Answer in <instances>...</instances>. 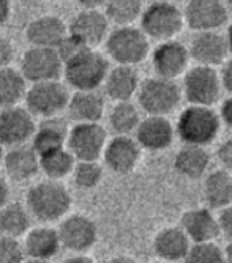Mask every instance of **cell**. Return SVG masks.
<instances>
[{"label":"cell","mask_w":232,"mask_h":263,"mask_svg":"<svg viewBox=\"0 0 232 263\" xmlns=\"http://www.w3.org/2000/svg\"><path fill=\"white\" fill-rule=\"evenodd\" d=\"M72 205V193L56 180H46L33 184L26 196L27 210L43 224L62 221L68 216Z\"/></svg>","instance_id":"1"},{"label":"cell","mask_w":232,"mask_h":263,"mask_svg":"<svg viewBox=\"0 0 232 263\" xmlns=\"http://www.w3.org/2000/svg\"><path fill=\"white\" fill-rule=\"evenodd\" d=\"M221 118L217 110L205 106H188L179 115L175 125L177 137L183 145L207 147L220 133Z\"/></svg>","instance_id":"2"},{"label":"cell","mask_w":232,"mask_h":263,"mask_svg":"<svg viewBox=\"0 0 232 263\" xmlns=\"http://www.w3.org/2000/svg\"><path fill=\"white\" fill-rule=\"evenodd\" d=\"M109 62L97 49H84L63 65L66 84L75 91L98 90L109 74Z\"/></svg>","instance_id":"3"},{"label":"cell","mask_w":232,"mask_h":263,"mask_svg":"<svg viewBox=\"0 0 232 263\" xmlns=\"http://www.w3.org/2000/svg\"><path fill=\"white\" fill-rule=\"evenodd\" d=\"M136 98L139 107L147 115L168 117L180 106L183 93L177 81L153 76L141 82Z\"/></svg>","instance_id":"4"},{"label":"cell","mask_w":232,"mask_h":263,"mask_svg":"<svg viewBox=\"0 0 232 263\" xmlns=\"http://www.w3.org/2000/svg\"><path fill=\"white\" fill-rule=\"evenodd\" d=\"M106 54L117 65L134 66L141 63L150 51L149 36L142 32L141 27L123 26L115 27L109 32L106 41Z\"/></svg>","instance_id":"5"},{"label":"cell","mask_w":232,"mask_h":263,"mask_svg":"<svg viewBox=\"0 0 232 263\" xmlns=\"http://www.w3.org/2000/svg\"><path fill=\"white\" fill-rule=\"evenodd\" d=\"M185 16L171 2H152L141 16L142 32L159 43L174 40L183 29Z\"/></svg>","instance_id":"6"},{"label":"cell","mask_w":232,"mask_h":263,"mask_svg":"<svg viewBox=\"0 0 232 263\" xmlns=\"http://www.w3.org/2000/svg\"><path fill=\"white\" fill-rule=\"evenodd\" d=\"M221 79L215 68L196 65L183 76L182 93L191 106L212 107L221 93Z\"/></svg>","instance_id":"7"},{"label":"cell","mask_w":232,"mask_h":263,"mask_svg":"<svg viewBox=\"0 0 232 263\" xmlns=\"http://www.w3.org/2000/svg\"><path fill=\"white\" fill-rule=\"evenodd\" d=\"M72 95L68 87L60 81H48L32 84L26 93V107L33 117L52 118L59 117L62 110H66Z\"/></svg>","instance_id":"8"},{"label":"cell","mask_w":232,"mask_h":263,"mask_svg":"<svg viewBox=\"0 0 232 263\" xmlns=\"http://www.w3.org/2000/svg\"><path fill=\"white\" fill-rule=\"evenodd\" d=\"M19 71L32 84L59 81L63 73V62L57 49L30 46L21 57Z\"/></svg>","instance_id":"9"},{"label":"cell","mask_w":232,"mask_h":263,"mask_svg":"<svg viewBox=\"0 0 232 263\" xmlns=\"http://www.w3.org/2000/svg\"><path fill=\"white\" fill-rule=\"evenodd\" d=\"M108 131L100 123H76L69 128L66 148L78 161H98L108 145Z\"/></svg>","instance_id":"10"},{"label":"cell","mask_w":232,"mask_h":263,"mask_svg":"<svg viewBox=\"0 0 232 263\" xmlns=\"http://www.w3.org/2000/svg\"><path fill=\"white\" fill-rule=\"evenodd\" d=\"M37 126L27 107L14 106L0 110V145L8 148L26 145L32 142Z\"/></svg>","instance_id":"11"},{"label":"cell","mask_w":232,"mask_h":263,"mask_svg":"<svg viewBox=\"0 0 232 263\" xmlns=\"http://www.w3.org/2000/svg\"><path fill=\"white\" fill-rule=\"evenodd\" d=\"M62 246L75 254H84L95 246L98 240V227L95 221L85 214H68L59 226Z\"/></svg>","instance_id":"12"},{"label":"cell","mask_w":232,"mask_h":263,"mask_svg":"<svg viewBox=\"0 0 232 263\" xmlns=\"http://www.w3.org/2000/svg\"><path fill=\"white\" fill-rule=\"evenodd\" d=\"M185 24L199 32H218L229 19V8L223 0H188L183 10Z\"/></svg>","instance_id":"13"},{"label":"cell","mask_w":232,"mask_h":263,"mask_svg":"<svg viewBox=\"0 0 232 263\" xmlns=\"http://www.w3.org/2000/svg\"><path fill=\"white\" fill-rule=\"evenodd\" d=\"M109 19L104 11L100 10H82L79 11L68 26L69 36H73L88 49L106 41L109 35Z\"/></svg>","instance_id":"14"},{"label":"cell","mask_w":232,"mask_h":263,"mask_svg":"<svg viewBox=\"0 0 232 263\" xmlns=\"http://www.w3.org/2000/svg\"><path fill=\"white\" fill-rule=\"evenodd\" d=\"M190 49L177 40L163 41L156 46L152 54V66L155 76L175 81L179 76H185L190 62Z\"/></svg>","instance_id":"15"},{"label":"cell","mask_w":232,"mask_h":263,"mask_svg":"<svg viewBox=\"0 0 232 263\" xmlns=\"http://www.w3.org/2000/svg\"><path fill=\"white\" fill-rule=\"evenodd\" d=\"M142 148L131 136H114L109 139L103 153L106 167L117 175H127L133 172L141 161Z\"/></svg>","instance_id":"16"},{"label":"cell","mask_w":232,"mask_h":263,"mask_svg":"<svg viewBox=\"0 0 232 263\" xmlns=\"http://www.w3.org/2000/svg\"><path fill=\"white\" fill-rule=\"evenodd\" d=\"M180 227L193 245L215 243L217 238L221 235L218 214H215L213 210L208 206H196L187 210L182 214Z\"/></svg>","instance_id":"17"},{"label":"cell","mask_w":232,"mask_h":263,"mask_svg":"<svg viewBox=\"0 0 232 263\" xmlns=\"http://www.w3.org/2000/svg\"><path fill=\"white\" fill-rule=\"evenodd\" d=\"M177 136L175 126L168 120V117L147 115L134 133V139L147 152H163L169 148Z\"/></svg>","instance_id":"18"},{"label":"cell","mask_w":232,"mask_h":263,"mask_svg":"<svg viewBox=\"0 0 232 263\" xmlns=\"http://www.w3.org/2000/svg\"><path fill=\"white\" fill-rule=\"evenodd\" d=\"M190 55L191 59L202 66L215 68L226 62L229 54L226 35L220 32H199L191 40L190 44Z\"/></svg>","instance_id":"19"},{"label":"cell","mask_w":232,"mask_h":263,"mask_svg":"<svg viewBox=\"0 0 232 263\" xmlns=\"http://www.w3.org/2000/svg\"><path fill=\"white\" fill-rule=\"evenodd\" d=\"M68 35V26L63 22V19L52 14L35 17L27 24L26 29L27 41L35 47L57 49Z\"/></svg>","instance_id":"20"},{"label":"cell","mask_w":232,"mask_h":263,"mask_svg":"<svg viewBox=\"0 0 232 263\" xmlns=\"http://www.w3.org/2000/svg\"><path fill=\"white\" fill-rule=\"evenodd\" d=\"M191 246V240L180 226H169L161 229L153 238V252L158 260L165 261H183Z\"/></svg>","instance_id":"21"},{"label":"cell","mask_w":232,"mask_h":263,"mask_svg":"<svg viewBox=\"0 0 232 263\" xmlns=\"http://www.w3.org/2000/svg\"><path fill=\"white\" fill-rule=\"evenodd\" d=\"M141 82L142 81L139 79L134 66L117 65L111 68L103 87L108 98H111L115 103H123L136 97L139 87H141Z\"/></svg>","instance_id":"22"},{"label":"cell","mask_w":232,"mask_h":263,"mask_svg":"<svg viewBox=\"0 0 232 263\" xmlns=\"http://www.w3.org/2000/svg\"><path fill=\"white\" fill-rule=\"evenodd\" d=\"M4 169L14 181H27L33 178L40 169V155L32 147V143L13 147L5 153Z\"/></svg>","instance_id":"23"},{"label":"cell","mask_w":232,"mask_h":263,"mask_svg":"<svg viewBox=\"0 0 232 263\" xmlns=\"http://www.w3.org/2000/svg\"><path fill=\"white\" fill-rule=\"evenodd\" d=\"M66 110L75 123H100L106 110L104 97L98 90L75 91Z\"/></svg>","instance_id":"24"},{"label":"cell","mask_w":232,"mask_h":263,"mask_svg":"<svg viewBox=\"0 0 232 263\" xmlns=\"http://www.w3.org/2000/svg\"><path fill=\"white\" fill-rule=\"evenodd\" d=\"M22 245H24L27 258L38 260H51L62 248L59 230L48 224L32 227L24 236V243Z\"/></svg>","instance_id":"25"},{"label":"cell","mask_w":232,"mask_h":263,"mask_svg":"<svg viewBox=\"0 0 232 263\" xmlns=\"http://www.w3.org/2000/svg\"><path fill=\"white\" fill-rule=\"evenodd\" d=\"M202 199L205 206L220 211L232 203V174L224 169L208 172L202 183Z\"/></svg>","instance_id":"26"},{"label":"cell","mask_w":232,"mask_h":263,"mask_svg":"<svg viewBox=\"0 0 232 263\" xmlns=\"http://www.w3.org/2000/svg\"><path fill=\"white\" fill-rule=\"evenodd\" d=\"M69 128L66 122L60 117L44 118V120L37 126V131L32 137V147L41 156L44 153H49L59 148L66 147Z\"/></svg>","instance_id":"27"},{"label":"cell","mask_w":232,"mask_h":263,"mask_svg":"<svg viewBox=\"0 0 232 263\" xmlns=\"http://www.w3.org/2000/svg\"><path fill=\"white\" fill-rule=\"evenodd\" d=\"M208 167H210V155L205 147L183 145L174 156V169L179 175L188 180L204 178Z\"/></svg>","instance_id":"28"},{"label":"cell","mask_w":232,"mask_h":263,"mask_svg":"<svg viewBox=\"0 0 232 263\" xmlns=\"http://www.w3.org/2000/svg\"><path fill=\"white\" fill-rule=\"evenodd\" d=\"M32 214L21 203H7L0 210V233L10 238L26 236L32 229Z\"/></svg>","instance_id":"29"},{"label":"cell","mask_w":232,"mask_h":263,"mask_svg":"<svg viewBox=\"0 0 232 263\" xmlns=\"http://www.w3.org/2000/svg\"><path fill=\"white\" fill-rule=\"evenodd\" d=\"M21 71L8 66L0 68V110L19 106V101L26 98L27 85Z\"/></svg>","instance_id":"30"},{"label":"cell","mask_w":232,"mask_h":263,"mask_svg":"<svg viewBox=\"0 0 232 263\" xmlns=\"http://www.w3.org/2000/svg\"><path fill=\"white\" fill-rule=\"evenodd\" d=\"M78 159L73 156L66 147L44 153L40 156V169L41 172L48 177V180L60 181L62 178L72 175Z\"/></svg>","instance_id":"31"},{"label":"cell","mask_w":232,"mask_h":263,"mask_svg":"<svg viewBox=\"0 0 232 263\" xmlns=\"http://www.w3.org/2000/svg\"><path fill=\"white\" fill-rule=\"evenodd\" d=\"M108 122L115 136H131L141 125L139 109L131 101L115 103L108 115Z\"/></svg>","instance_id":"32"},{"label":"cell","mask_w":232,"mask_h":263,"mask_svg":"<svg viewBox=\"0 0 232 263\" xmlns=\"http://www.w3.org/2000/svg\"><path fill=\"white\" fill-rule=\"evenodd\" d=\"M144 10L142 0H108L104 14L109 22L115 24L117 27H123L133 26V22L141 19Z\"/></svg>","instance_id":"33"},{"label":"cell","mask_w":232,"mask_h":263,"mask_svg":"<svg viewBox=\"0 0 232 263\" xmlns=\"http://www.w3.org/2000/svg\"><path fill=\"white\" fill-rule=\"evenodd\" d=\"M73 183L81 191H92L103 181V165L98 161H78L73 171Z\"/></svg>","instance_id":"34"},{"label":"cell","mask_w":232,"mask_h":263,"mask_svg":"<svg viewBox=\"0 0 232 263\" xmlns=\"http://www.w3.org/2000/svg\"><path fill=\"white\" fill-rule=\"evenodd\" d=\"M183 263H227L224 257V249L217 243L193 245Z\"/></svg>","instance_id":"35"},{"label":"cell","mask_w":232,"mask_h":263,"mask_svg":"<svg viewBox=\"0 0 232 263\" xmlns=\"http://www.w3.org/2000/svg\"><path fill=\"white\" fill-rule=\"evenodd\" d=\"M26 251L17 238L0 235V263H24Z\"/></svg>","instance_id":"36"},{"label":"cell","mask_w":232,"mask_h":263,"mask_svg":"<svg viewBox=\"0 0 232 263\" xmlns=\"http://www.w3.org/2000/svg\"><path fill=\"white\" fill-rule=\"evenodd\" d=\"M217 159L221 165V169L232 174V137L220 143V147L217 150Z\"/></svg>","instance_id":"37"},{"label":"cell","mask_w":232,"mask_h":263,"mask_svg":"<svg viewBox=\"0 0 232 263\" xmlns=\"http://www.w3.org/2000/svg\"><path fill=\"white\" fill-rule=\"evenodd\" d=\"M13 59H14L13 43L7 36L0 35V68H8L11 65Z\"/></svg>","instance_id":"38"},{"label":"cell","mask_w":232,"mask_h":263,"mask_svg":"<svg viewBox=\"0 0 232 263\" xmlns=\"http://www.w3.org/2000/svg\"><path fill=\"white\" fill-rule=\"evenodd\" d=\"M218 224L221 235L232 240V203L218 211Z\"/></svg>","instance_id":"39"},{"label":"cell","mask_w":232,"mask_h":263,"mask_svg":"<svg viewBox=\"0 0 232 263\" xmlns=\"http://www.w3.org/2000/svg\"><path fill=\"white\" fill-rule=\"evenodd\" d=\"M220 79H221L223 88L232 95V59H229L223 63L221 71H220Z\"/></svg>","instance_id":"40"},{"label":"cell","mask_w":232,"mask_h":263,"mask_svg":"<svg viewBox=\"0 0 232 263\" xmlns=\"http://www.w3.org/2000/svg\"><path fill=\"white\" fill-rule=\"evenodd\" d=\"M218 114H220V118H221V123L227 125L232 129V95L221 103V107H220Z\"/></svg>","instance_id":"41"},{"label":"cell","mask_w":232,"mask_h":263,"mask_svg":"<svg viewBox=\"0 0 232 263\" xmlns=\"http://www.w3.org/2000/svg\"><path fill=\"white\" fill-rule=\"evenodd\" d=\"M11 16V2L10 0H0V26L10 19Z\"/></svg>","instance_id":"42"},{"label":"cell","mask_w":232,"mask_h":263,"mask_svg":"<svg viewBox=\"0 0 232 263\" xmlns=\"http://www.w3.org/2000/svg\"><path fill=\"white\" fill-rule=\"evenodd\" d=\"M76 2L84 10H100L101 7H106L108 0H76Z\"/></svg>","instance_id":"43"},{"label":"cell","mask_w":232,"mask_h":263,"mask_svg":"<svg viewBox=\"0 0 232 263\" xmlns=\"http://www.w3.org/2000/svg\"><path fill=\"white\" fill-rule=\"evenodd\" d=\"M10 203V187L4 178H0V210Z\"/></svg>","instance_id":"44"},{"label":"cell","mask_w":232,"mask_h":263,"mask_svg":"<svg viewBox=\"0 0 232 263\" xmlns=\"http://www.w3.org/2000/svg\"><path fill=\"white\" fill-rule=\"evenodd\" d=\"M62 263H95V261H94V258H90L85 254H75L72 257L65 258Z\"/></svg>","instance_id":"45"},{"label":"cell","mask_w":232,"mask_h":263,"mask_svg":"<svg viewBox=\"0 0 232 263\" xmlns=\"http://www.w3.org/2000/svg\"><path fill=\"white\" fill-rule=\"evenodd\" d=\"M104 263H137V261L130 255H114L109 260H106Z\"/></svg>","instance_id":"46"},{"label":"cell","mask_w":232,"mask_h":263,"mask_svg":"<svg viewBox=\"0 0 232 263\" xmlns=\"http://www.w3.org/2000/svg\"><path fill=\"white\" fill-rule=\"evenodd\" d=\"M224 257L227 263H232V240H229V243L224 248Z\"/></svg>","instance_id":"47"},{"label":"cell","mask_w":232,"mask_h":263,"mask_svg":"<svg viewBox=\"0 0 232 263\" xmlns=\"http://www.w3.org/2000/svg\"><path fill=\"white\" fill-rule=\"evenodd\" d=\"M226 40H227V47H229V54H232V24H230V26L227 27Z\"/></svg>","instance_id":"48"},{"label":"cell","mask_w":232,"mask_h":263,"mask_svg":"<svg viewBox=\"0 0 232 263\" xmlns=\"http://www.w3.org/2000/svg\"><path fill=\"white\" fill-rule=\"evenodd\" d=\"M24 263H49V260H38V258H27Z\"/></svg>","instance_id":"49"},{"label":"cell","mask_w":232,"mask_h":263,"mask_svg":"<svg viewBox=\"0 0 232 263\" xmlns=\"http://www.w3.org/2000/svg\"><path fill=\"white\" fill-rule=\"evenodd\" d=\"M4 159H5V153H4V147L0 145V167L4 165Z\"/></svg>","instance_id":"50"},{"label":"cell","mask_w":232,"mask_h":263,"mask_svg":"<svg viewBox=\"0 0 232 263\" xmlns=\"http://www.w3.org/2000/svg\"><path fill=\"white\" fill-rule=\"evenodd\" d=\"M227 8L229 11H232V0H227Z\"/></svg>","instance_id":"51"},{"label":"cell","mask_w":232,"mask_h":263,"mask_svg":"<svg viewBox=\"0 0 232 263\" xmlns=\"http://www.w3.org/2000/svg\"><path fill=\"white\" fill-rule=\"evenodd\" d=\"M155 263H172V261H165V260H158V261H155Z\"/></svg>","instance_id":"52"},{"label":"cell","mask_w":232,"mask_h":263,"mask_svg":"<svg viewBox=\"0 0 232 263\" xmlns=\"http://www.w3.org/2000/svg\"><path fill=\"white\" fill-rule=\"evenodd\" d=\"M152 2H169V0H152Z\"/></svg>","instance_id":"53"}]
</instances>
